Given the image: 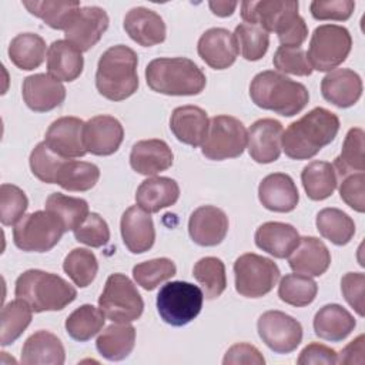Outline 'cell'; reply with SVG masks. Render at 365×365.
Instances as JSON below:
<instances>
[{
	"mask_svg": "<svg viewBox=\"0 0 365 365\" xmlns=\"http://www.w3.org/2000/svg\"><path fill=\"white\" fill-rule=\"evenodd\" d=\"M298 7L295 0L242 1L241 17L245 23L259 26L267 33H277L281 46L301 47L308 37V27L298 14Z\"/></svg>",
	"mask_w": 365,
	"mask_h": 365,
	"instance_id": "cell-1",
	"label": "cell"
},
{
	"mask_svg": "<svg viewBox=\"0 0 365 365\" xmlns=\"http://www.w3.org/2000/svg\"><path fill=\"white\" fill-rule=\"evenodd\" d=\"M338 131V115L324 107H315L287 127L282 133L281 145L287 157L308 160L331 144Z\"/></svg>",
	"mask_w": 365,
	"mask_h": 365,
	"instance_id": "cell-2",
	"label": "cell"
},
{
	"mask_svg": "<svg viewBox=\"0 0 365 365\" xmlns=\"http://www.w3.org/2000/svg\"><path fill=\"white\" fill-rule=\"evenodd\" d=\"M250 97L257 107L284 117L301 113L309 101V93L304 84L274 70L261 71L252 78Z\"/></svg>",
	"mask_w": 365,
	"mask_h": 365,
	"instance_id": "cell-3",
	"label": "cell"
},
{
	"mask_svg": "<svg viewBox=\"0 0 365 365\" xmlns=\"http://www.w3.org/2000/svg\"><path fill=\"white\" fill-rule=\"evenodd\" d=\"M137 53L124 44L107 48L97 64L96 87L98 93L111 101L131 97L138 88Z\"/></svg>",
	"mask_w": 365,
	"mask_h": 365,
	"instance_id": "cell-4",
	"label": "cell"
},
{
	"mask_svg": "<svg viewBox=\"0 0 365 365\" xmlns=\"http://www.w3.org/2000/svg\"><path fill=\"white\" fill-rule=\"evenodd\" d=\"M148 87L165 96H197L207 84L202 70L187 57H160L145 67Z\"/></svg>",
	"mask_w": 365,
	"mask_h": 365,
	"instance_id": "cell-5",
	"label": "cell"
},
{
	"mask_svg": "<svg viewBox=\"0 0 365 365\" xmlns=\"http://www.w3.org/2000/svg\"><path fill=\"white\" fill-rule=\"evenodd\" d=\"M14 295L24 301L33 312H44L66 308L77 298V291L57 274L27 269L16 279Z\"/></svg>",
	"mask_w": 365,
	"mask_h": 365,
	"instance_id": "cell-6",
	"label": "cell"
},
{
	"mask_svg": "<svg viewBox=\"0 0 365 365\" xmlns=\"http://www.w3.org/2000/svg\"><path fill=\"white\" fill-rule=\"evenodd\" d=\"M201 288L185 281L164 284L157 294V311L171 327H184L195 319L202 308Z\"/></svg>",
	"mask_w": 365,
	"mask_h": 365,
	"instance_id": "cell-7",
	"label": "cell"
},
{
	"mask_svg": "<svg viewBox=\"0 0 365 365\" xmlns=\"http://www.w3.org/2000/svg\"><path fill=\"white\" fill-rule=\"evenodd\" d=\"M352 37L348 29L338 24L318 26L309 40L307 57L312 70L332 71L351 53Z\"/></svg>",
	"mask_w": 365,
	"mask_h": 365,
	"instance_id": "cell-8",
	"label": "cell"
},
{
	"mask_svg": "<svg viewBox=\"0 0 365 365\" xmlns=\"http://www.w3.org/2000/svg\"><path fill=\"white\" fill-rule=\"evenodd\" d=\"M64 227L56 215L44 211H34L21 217L13 228V241L17 248L26 252H46L58 244Z\"/></svg>",
	"mask_w": 365,
	"mask_h": 365,
	"instance_id": "cell-9",
	"label": "cell"
},
{
	"mask_svg": "<svg viewBox=\"0 0 365 365\" xmlns=\"http://www.w3.org/2000/svg\"><path fill=\"white\" fill-rule=\"evenodd\" d=\"M98 308L113 322H133L144 311V301L133 281L124 274H111L98 298Z\"/></svg>",
	"mask_w": 365,
	"mask_h": 365,
	"instance_id": "cell-10",
	"label": "cell"
},
{
	"mask_svg": "<svg viewBox=\"0 0 365 365\" xmlns=\"http://www.w3.org/2000/svg\"><path fill=\"white\" fill-rule=\"evenodd\" d=\"M235 289L247 298H259L272 291L279 279L278 265L267 257L247 252L234 262Z\"/></svg>",
	"mask_w": 365,
	"mask_h": 365,
	"instance_id": "cell-11",
	"label": "cell"
},
{
	"mask_svg": "<svg viewBox=\"0 0 365 365\" xmlns=\"http://www.w3.org/2000/svg\"><path fill=\"white\" fill-rule=\"evenodd\" d=\"M247 128L232 115H215L210 120V127L201 153L208 160L222 161L240 157L247 147Z\"/></svg>",
	"mask_w": 365,
	"mask_h": 365,
	"instance_id": "cell-12",
	"label": "cell"
},
{
	"mask_svg": "<svg viewBox=\"0 0 365 365\" xmlns=\"http://www.w3.org/2000/svg\"><path fill=\"white\" fill-rule=\"evenodd\" d=\"M258 335L275 354H289L302 341V325L282 311H267L257 322Z\"/></svg>",
	"mask_w": 365,
	"mask_h": 365,
	"instance_id": "cell-13",
	"label": "cell"
},
{
	"mask_svg": "<svg viewBox=\"0 0 365 365\" xmlns=\"http://www.w3.org/2000/svg\"><path fill=\"white\" fill-rule=\"evenodd\" d=\"M108 16L98 6L80 7L64 30L66 40L76 46L80 51L94 47L108 27Z\"/></svg>",
	"mask_w": 365,
	"mask_h": 365,
	"instance_id": "cell-14",
	"label": "cell"
},
{
	"mask_svg": "<svg viewBox=\"0 0 365 365\" xmlns=\"http://www.w3.org/2000/svg\"><path fill=\"white\" fill-rule=\"evenodd\" d=\"M84 121L77 117H60L54 120L46 131L44 143L63 158L84 157Z\"/></svg>",
	"mask_w": 365,
	"mask_h": 365,
	"instance_id": "cell-15",
	"label": "cell"
},
{
	"mask_svg": "<svg viewBox=\"0 0 365 365\" xmlns=\"http://www.w3.org/2000/svg\"><path fill=\"white\" fill-rule=\"evenodd\" d=\"M83 137L87 153L111 155L120 148L124 140V128L115 117L101 114L84 123Z\"/></svg>",
	"mask_w": 365,
	"mask_h": 365,
	"instance_id": "cell-16",
	"label": "cell"
},
{
	"mask_svg": "<svg viewBox=\"0 0 365 365\" xmlns=\"http://www.w3.org/2000/svg\"><path fill=\"white\" fill-rule=\"evenodd\" d=\"M282 124L274 118H259L247 131V145L251 158L259 164H269L281 155Z\"/></svg>",
	"mask_w": 365,
	"mask_h": 365,
	"instance_id": "cell-17",
	"label": "cell"
},
{
	"mask_svg": "<svg viewBox=\"0 0 365 365\" xmlns=\"http://www.w3.org/2000/svg\"><path fill=\"white\" fill-rule=\"evenodd\" d=\"M197 51L201 60L214 70L228 68L235 63L240 53L234 34L222 27L204 31L198 40Z\"/></svg>",
	"mask_w": 365,
	"mask_h": 365,
	"instance_id": "cell-18",
	"label": "cell"
},
{
	"mask_svg": "<svg viewBox=\"0 0 365 365\" xmlns=\"http://www.w3.org/2000/svg\"><path fill=\"white\" fill-rule=\"evenodd\" d=\"M191 240L201 247H215L228 232L227 214L214 205H201L192 211L188 220Z\"/></svg>",
	"mask_w": 365,
	"mask_h": 365,
	"instance_id": "cell-19",
	"label": "cell"
},
{
	"mask_svg": "<svg viewBox=\"0 0 365 365\" xmlns=\"http://www.w3.org/2000/svg\"><path fill=\"white\" fill-rule=\"evenodd\" d=\"M21 94L26 106L36 113H46L58 107L66 98V87L50 74L38 73L23 80Z\"/></svg>",
	"mask_w": 365,
	"mask_h": 365,
	"instance_id": "cell-20",
	"label": "cell"
},
{
	"mask_svg": "<svg viewBox=\"0 0 365 365\" xmlns=\"http://www.w3.org/2000/svg\"><path fill=\"white\" fill-rule=\"evenodd\" d=\"M120 230L124 245L133 254H143L154 245L155 230L153 218L150 212L138 205H131L123 212Z\"/></svg>",
	"mask_w": 365,
	"mask_h": 365,
	"instance_id": "cell-21",
	"label": "cell"
},
{
	"mask_svg": "<svg viewBox=\"0 0 365 365\" xmlns=\"http://www.w3.org/2000/svg\"><path fill=\"white\" fill-rule=\"evenodd\" d=\"M259 202L274 212H289L299 201L298 188L294 180L285 173L268 174L258 187Z\"/></svg>",
	"mask_w": 365,
	"mask_h": 365,
	"instance_id": "cell-22",
	"label": "cell"
},
{
	"mask_svg": "<svg viewBox=\"0 0 365 365\" xmlns=\"http://www.w3.org/2000/svg\"><path fill=\"white\" fill-rule=\"evenodd\" d=\"M123 26L130 38L143 47H151L165 40L167 29L163 17L147 7L130 9Z\"/></svg>",
	"mask_w": 365,
	"mask_h": 365,
	"instance_id": "cell-23",
	"label": "cell"
},
{
	"mask_svg": "<svg viewBox=\"0 0 365 365\" xmlns=\"http://www.w3.org/2000/svg\"><path fill=\"white\" fill-rule=\"evenodd\" d=\"M321 93L328 103L339 108H348L361 98L362 80L351 68H335L322 78Z\"/></svg>",
	"mask_w": 365,
	"mask_h": 365,
	"instance_id": "cell-24",
	"label": "cell"
},
{
	"mask_svg": "<svg viewBox=\"0 0 365 365\" xmlns=\"http://www.w3.org/2000/svg\"><path fill=\"white\" fill-rule=\"evenodd\" d=\"M174 155L168 144L158 138L137 141L130 153V165L143 175H155L173 165Z\"/></svg>",
	"mask_w": 365,
	"mask_h": 365,
	"instance_id": "cell-25",
	"label": "cell"
},
{
	"mask_svg": "<svg viewBox=\"0 0 365 365\" xmlns=\"http://www.w3.org/2000/svg\"><path fill=\"white\" fill-rule=\"evenodd\" d=\"M288 264L294 272L319 277L329 268L331 254L319 238L301 237L299 244L288 257Z\"/></svg>",
	"mask_w": 365,
	"mask_h": 365,
	"instance_id": "cell-26",
	"label": "cell"
},
{
	"mask_svg": "<svg viewBox=\"0 0 365 365\" xmlns=\"http://www.w3.org/2000/svg\"><path fill=\"white\" fill-rule=\"evenodd\" d=\"M297 228L287 222L268 221L255 231V245L275 258H288L299 244Z\"/></svg>",
	"mask_w": 365,
	"mask_h": 365,
	"instance_id": "cell-27",
	"label": "cell"
},
{
	"mask_svg": "<svg viewBox=\"0 0 365 365\" xmlns=\"http://www.w3.org/2000/svg\"><path fill=\"white\" fill-rule=\"evenodd\" d=\"M210 127L207 113L197 106H181L174 108L170 128L178 141L198 147L204 143Z\"/></svg>",
	"mask_w": 365,
	"mask_h": 365,
	"instance_id": "cell-28",
	"label": "cell"
},
{
	"mask_svg": "<svg viewBox=\"0 0 365 365\" xmlns=\"http://www.w3.org/2000/svg\"><path fill=\"white\" fill-rule=\"evenodd\" d=\"M314 331L321 339L339 342L356 327L352 314L339 304H328L319 308L314 317Z\"/></svg>",
	"mask_w": 365,
	"mask_h": 365,
	"instance_id": "cell-29",
	"label": "cell"
},
{
	"mask_svg": "<svg viewBox=\"0 0 365 365\" xmlns=\"http://www.w3.org/2000/svg\"><path fill=\"white\" fill-rule=\"evenodd\" d=\"M180 197V187L168 177H151L144 180L135 192V202L144 211L153 214L171 207Z\"/></svg>",
	"mask_w": 365,
	"mask_h": 365,
	"instance_id": "cell-30",
	"label": "cell"
},
{
	"mask_svg": "<svg viewBox=\"0 0 365 365\" xmlns=\"http://www.w3.org/2000/svg\"><path fill=\"white\" fill-rule=\"evenodd\" d=\"M20 361L24 365H63L66 361V351L57 335L40 329L26 339Z\"/></svg>",
	"mask_w": 365,
	"mask_h": 365,
	"instance_id": "cell-31",
	"label": "cell"
},
{
	"mask_svg": "<svg viewBox=\"0 0 365 365\" xmlns=\"http://www.w3.org/2000/svg\"><path fill=\"white\" fill-rule=\"evenodd\" d=\"M81 51L67 40H56L47 50V71L58 81H74L83 73Z\"/></svg>",
	"mask_w": 365,
	"mask_h": 365,
	"instance_id": "cell-32",
	"label": "cell"
},
{
	"mask_svg": "<svg viewBox=\"0 0 365 365\" xmlns=\"http://www.w3.org/2000/svg\"><path fill=\"white\" fill-rule=\"evenodd\" d=\"M135 328L130 322L108 325L97 338L96 346L100 355L108 361H123L134 349Z\"/></svg>",
	"mask_w": 365,
	"mask_h": 365,
	"instance_id": "cell-33",
	"label": "cell"
},
{
	"mask_svg": "<svg viewBox=\"0 0 365 365\" xmlns=\"http://www.w3.org/2000/svg\"><path fill=\"white\" fill-rule=\"evenodd\" d=\"M301 181L307 195L314 201H322L332 195L338 184V175L331 163L311 161L301 173Z\"/></svg>",
	"mask_w": 365,
	"mask_h": 365,
	"instance_id": "cell-34",
	"label": "cell"
},
{
	"mask_svg": "<svg viewBox=\"0 0 365 365\" xmlns=\"http://www.w3.org/2000/svg\"><path fill=\"white\" fill-rule=\"evenodd\" d=\"M9 58L20 70H34L46 58V41L36 33H20L9 44Z\"/></svg>",
	"mask_w": 365,
	"mask_h": 365,
	"instance_id": "cell-35",
	"label": "cell"
},
{
	"mask_svg": "<svg viewBox=\"0 0 365 365\" xmlns=\"http://www.w3.org/2000/svg\"><path fill=\"white\" fill-rule=\"evenodd\" d=\"M100 178V168L87 161L66 160L57 174L54 184H58L67 191H88Z\"/></svg>",
	"mask_w": 365,
	"mask_h": 365,
	"instance_id": "cell-36",
	"label": "cell"
},
{
	"mask_svg": "<svg viewBox=\"0 0 365 365\" xmlns=\"http://www.w3.org/2000/svg\"><path fill=\"white\" fill-rule=\"evenodd\" d=\"M23 6L54 30H66L76 11L81 7L77 0H31Z\"/></svg>",
	"mask_w": 365,
	"mask_h": 365,
	"instance_id": "cell-37",
	"label": "cell"
},
{
	"mask_svg": "<svg viewBox=\"0 0 365 365\" xmlns=\"http://www.w3.org/2000/svg\"><path fill=\"white\" fill-rule=\"evenodd\" d=\"M317 230L335 245L348 244L355 234L354 220L338 208H324L317 214Z\"/></svg>",
	"mask_w": 365,
	"mask_h": 365,
	"instance_id": "cell-38",
	"label": "cell"
},
{
	"mask_svg": "<svg viewBox=\"0 0 365 365\" xmlns=\"http://www.w3.org/2000/svg\"><path fill=\"white\" fill-rule=\"evenodd\" d=\"M46 210L58 218L66 232L74 231L90 214L86 200L61 192H53L47 197Z\"/></svg>",
	"mask_w": 365,
	"mask_h": 365,
	"instance_id": "cell-39",
	"label": "cell"
},
{
	"mask_svg": "<svg viewBox=\"0 0 365 365\" xmlns=\"http://www.w3.org/2000/svg\"><path fill=\"white\" fill-rule=\"evenodd\" d=\"M104 322L106 315L100 308L84 304L67 317L66 331L73 339L78 342H86L101 331Z\"/></svg>",
	"mask_w": 365,
	"mask_h": 365,
	"instance_id": "cell-40",
	"label": "cell"
},
{
	"mask_svg": "<svg viewBox=\"0 0 365 365\" xmlns=\"http://www.w3.org/2000/svg\"><path fill=\"white\" fill-rule=\"evenodd\" d=\"M364 137L365 133L359 127L351 128L344 140L341 154L334 160V170L341 178L355 171L362 173L365 170L364 160Z\"/></svg>",
	"mask_w": 365,
	"mask_h": 365,
	"instance_id": "cell-41",
	"label": "cell"
},
{
	"mask_svg": "<svg viewBox=\"0 0 365 365\" xmlns=\"http://www.w3.org/2000/svg\"><path fill=\"white\" fill-rule=\"evenodd\" d=\"M192 277L202 287V294L207 299L218 298L227 288L225 265L217 257L198 259L192 268Z\"/></svg>",
	"mask_w": 365,
	"mask_h": 365,
	"instance_id": "cell-42",
	"label": "cell"
},
{
	"mask_svg": "<svg viewBox=\"0 0 365 365\" xmlns=\"http://www.w3.org/2000/svg\"><path fill=\"white\" fill-rule=\"evenodd\" d=\"M33 309L21 299H14L1 308L0 344L3 346L13 344L30 325Z\"/></svg>",
	"mask_w": 365,
	"mask_h": 365,
	"instance_id": "cell-43",
	"label": "cell"
},
{
	"mask_svg": "<svg viewBox=\"0 0 365 365\" xmlns=\"http://www.w3.org/2000/svg\"><path fill=\"white\" fill-rule=\"evenodd\" d=\"M318 292L317 282L302 274H287L278 287V297L288 305L307 307L309 305Z\"/></svg>",
	"mask_w": 365,
	"mask_h": 365,
	"instance_id": "cell-44",
	"label": "cell"
},
{
	"mask_svg": "<svg viewBox=\"0 0 365 365\" xmlns=\"http://www.w3.org/2000/svg\"><path fill=\"white\" fill-rule=\"evenodd\" d=\"M63 269L77 287L86 288L97 275L98 261L90 250L74 248L64 258Z\"/></svg>",
	"mask_w": 365,
	"mask_h": 365,
	"instance_id": "cell-45",
	"label": "cell"
},
{
	"mask_svg": "<svg viewBox=\"0 0 365 365\" xmlns=\"http://www.w3.org/2000/svg\"><path fill=\"white\" fill-rule=\"evenodd\" d=\"M234 37L238 51H241V56L248 61L261 60L269 47V34L255 24L240 23L235 27Z\"/></svg>",
	"mask_w": 365,
	"mask_h": 365,
	"instance_id": "cell-46",
	"label": "cell"
},
{
	"mask_svg": "<svg viewBox=\"0 0 365 365\" xmlns=\"http://www.w3.org/2000/svg\"><path fill=\"white\" fill-rule=\"evenodd\" d=\"M175 272L177 267L170 258H154L140 262L133 268L135 282L147 291H153L160 284L168 281L175 275Z\"/></svg>",
	"mask_w": 365,
	"mask_h": 365,
	"instance_id": "cell-47",
	"label": "cell"
},
{
	"mask_svg": "<svg viewBox=\"0 0 365 365\" xmlns=\"http://www.w3.org/2000/svg\"><path fill=\"white\" fill-rule=\"evenodd\" d=\"M29 200L21 188L13 184L0 187V221L3 225H16L24 215Z\"/></svg>",
	"mask_w": 365,
	"mask_h": 365,
	"instance_id": "cell-48",
	"label": "cell"
},
{
	"mask_svg": "<svg viewBox=\"0 0 365 365\" xmlns=\"http://www.w3.org/2000/svg\"><path fill=\"white\" fill-rule=\"evenodd\" d=\"M68 158H63L57 155L54 151H51L44 141L38 143L31 154H30V168L33 175H36L40 181L47 184H54L56 174L60 168V165Z\"/></svg>",
	"mask_w": 365,
	"mask_h": 365,
	"instance_id": "cell-49",
	"label": "cell"
},
{
	"mask_svg": "<svg viewBox=\"0 0 365 365\" xmlns=\"http://www.w3.org/2000/svg\"><path fill=\"white\" fill-rule=\"evenodd\" d=\"M274 67L285 74L311 76L312 67L307 57V51L301 47L279 46L272 57Z\"/></svg>",
	"mask_w": 365,
	"mask_h": 365,
	"instance_id": "cell-50",
	"label": "cell"
},
{
	"mask_svg": "<svg viewBox=\"0 0 365 365\" xmlns=\"http://www.w3.org/2000/svg\"><path fill=\"white\" fill-rule=\"evenodd\" d=\"M73 232L76 241L91 248H100L110 241V228L106 220L97 212H90Z\"/></svg>",
	"mask_w": 365,
	"mask_h": 365,
	"instance_id": "cell-51",
	"label": "cell"
},
{
	"mask_svg": "<svg viewBox=\"0 0 365 365\" xmlns=\"http://www.w3.org/2000/svg\"><path fill=\"white\" fill-rule=\"evenodd\" d=\"M355 9L352 0H314L309 4L311 14L315 20L344 21L351 17Z\"/></svg>",
	"mask_w": 365,
	"mask_h": 365,
	"instance_id": "cell-52",
	"label": "cell"
},
{
	"mask_svg": "<svg viewBox=\"0 0 365 365\" xmlns=\"http://www.w3.org/2000/svg\"><path fill=\"white\" fill-rule=\"evenodd\" d=\"M365 174L362 173H352L342 177L339 185V195L341 200L358 212L365 211Z\"/></svg>",
	"mask_w": 365,
	"mask_h": 365,
	"instance_id": "cell-53",
	"label": "cell"
},
{
	"mask_svg": "<svg viewBox=\"0 0 365 365\" xmlns=\"http://www.w3.org/2000/svg\"><path fill=\"white\" fill-rule=\"evenodd\" d=\"M364 287L365 275L362 272H346L341 278L342 295L359 317H364Z\"/></svg>",
	"mask_w": 365,
	"mask_h": 365,
	"instance_id": "cell-54",
	"label": "cell"
},
{
	"mask_svg": "<svg viewBox=\"0 0 365 365\" xmlns=\"http://www.w3.org/2000/svg\"><path fill=\"white\" fill-rule=\"evenodd\" d=\"M222 364L224 365H240V364L264 365L265 359L257 346L247 342H240L232 345L225 352Z\"/></svg>",
	"mask_w": 365,
	"mask_h": 365,
	"instance_id": "cell-55",
	"label": "cell"
},
{
	"mask_svg": "<svg viewBox=\"0 0 365 365\" xmlns=\"http://www.w3.org/2000/svg\"><path fill=\"white\" fill-rule=\"evenodd\" d=\"M338 354L319 342H311L308 344L299 354L297 364L298 365H311V364H325V365H334L336 364Z\"/></svg>",
	"mask_w": 365,
	"mask_h": 365,
	"instance_id": "cell-56",
	"label": "cell"
},
{
	"mask_svg": "<svg viewBox=\"0 0 365 365\" xmlns=\"http://www.w3.org/2000/svg\"><path fill=\"white\" fill-rule=\"evenodd\" d=\"M364 362V335L361 334L349 342L338 355L336 364H362Z\"/></svg>",
	"mask_w": 365,
	"mask_h": 365,
	"instance_id": "cell-57",
	"label": "cell"
},
{
	"mask_svg": "<svg viewBox=\"0 0 365 365\" xmlns=\"http://www.w3.org/2000/svg\"><path fill=\"white\" fill-rule=\"evenodd\" d=\"M208 6L215 16L228 17L235 11L238 3L237 1H210Z\"/></svg>",
	"mask_w": 365,
	"mask_h": 365,
	"instance_id": "cell-58",
	"label": "cell"
}]
</instances>
